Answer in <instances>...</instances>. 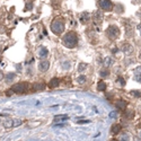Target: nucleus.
Here are the masks:
<instances>
[{"label":"nucleus","mask_w":141,"mask_h":141,"mask_svg":"<svg viewBox=\"0 0 141 141\" xmlns=\"http://www.w3.org/2000/svg\"><path fill=\"white\" fill-rule=\"evenodd\" d=\"M62 42H63L64 46L69 49H73L78 44V36L73 32L67 33L63 36V38H62Z\"/></svg>","instance_id":"obj_1"},{"label":"nucleus","mask_w":141,"mask_h":141,"mask_svg":"<svg viewBox=\"0 0 141 141\" xmlns=\"http://www.w3.org/2000/svg\"><path fill=\"white\" fill-rule=\"evenodd\" d=\"M51 31L52 33H54L55 35H60L62 32L64 31V21L62 18L58 17L55 18L53 21H52V24H51Z\"/></svg>","instance_id":"obj_2"},{"label":"nucleus","mask_w":141,"mask_h":141,"mask_svg":"<svg viewBox=\"0 0 141 141\" xmlns=\"http://www.w3.org/2000/svg\"><path fill=\"white\" fill-rule=\"evenodd\" d=\"M106 34H107V36H108V38H111V40H115V38H117L119 36H120V29H119V27L117 26L111 25V26L107 27Z\"/></svg>","instance_id":"obj_3"},{"label":"nucleus","mask_w":141,"mask_h":141,"mask_svg":"<svg viewBox=\"0 0 141 141\" xmlns=\"http://www.w3.org/2000/svg\"><path fill=\"white\" fill-rule=\"evenodd\" d=\"M11 89L14 90V93L16 94H24L25 91L28 89V84L27 83H20V84H17V85H14L11 87Z\"/></svg>","instance_id":"obj_4"},{"label":"nucleus","mask_w":141,"mask_h":141,"mask_svg":"<svg viewBox=\"0 0 141 141\" xmlns=\"http://www.w3.org/2000/svg\"><path fill=\"white\" fill-rule=\"evenodd\" d=\"M98 5L102 10L104 11H111L113 9V2L111 0H99Z\"/></svg>","instance_id":"obj_5"},{"label":"nucleus","mask_w":141,"mask_h":141,"mask_svg":"<svg viewBox=\"0 0 141 141\" xmlns=\"http://www.w3.org/2000/svg\"><path fill=\"white\" fill-rule=\"evenodd\" d=\"M103 17H104V15H103V13H102V11H99V10L95 11V13H94V15H93L94 23H95V24H97V25H99L102 21H103Z\"/></svg>","instance_id":"obj_6"},{"label":"nucleus","mask_w":141,"mask_h":141,"mask_svg":"<svg viewBox=\"0 0 141 141\" xmlns=\"http://www.w3.org/2000/svg\"><path fill=\"white\" fill-rule=\"evenodd\" d=\"M49 67H50V62L49 61H41L38 64V70L41 72H45L49 70Z\"/></svg>","instance_id":"obj_7"},{"label":"nucleus","mask_w":141,"mask_h":141,"mask_svg":"<svg viewBox=\"0 0 141 141\" xmlns=\"http://www.w3.org/2000/svg\"><path fill=\"white\" fill-rule=\"evenodd\" d=\"M122 51L124 52L125 54H131L133 52V46L131 45V44H129V43H124L122 45Z\"/></svg>","instance_id":"obj_8"},{"label":"nucleus","mask_w":141,"mask_h":141,"mask_svg":"<svg viewBox=\"0 0 141 141\" xmlns=\"http://www.w3.org/2000/svg\"><path fill=\"white\" fill-rule=\"evenodd\" d=\"M79 18H80V21H81L83 24H86V23L89 20V18H90V15H89V13H87V11H84V13H81Z\"/></svg>","instance_id":"obj_9"},{"label":"nucleus","mask_w":141,"mask_h":141,"mask_svg":"<svg viewBox=\"0 0 141 141\" xmlns=\"http://www.w3.org/2000/svg\"><path fill=\"white\" fill-rule=\"evenodd\" d=\"M59 85H60V80L58 78H52L50 80V83H49V87L50 88H56Z\"/></svg>","instance_id":"obj_10"},{"label":"nucleus","mask_w":141,"mask_h":141,"mask_svg":"<svg viewBox=\"0 0 141 141\" xmlns=\"http://www.w3.org/2000/svg\"><path fill=\"white\" fill-rule=\"evenodd\" d=\"M126 105H128V103L125 101H117L116 103H115V106H116L119 109H121V111H123V109L126 107Z\"/></svg>","instance_id":"obj_11"},{"label":"nucleus","mask_w":141,"mask_h":141,"mask_svg":"<svg viewBox=\"0 0 141 141\" xmlns=\"http://www.w3.org/2000/svg\"><path fill=\"white\" fill-rule=\"evenodd\" d=\"M113 63H114V60H113L112 56H106L104 59V62H103L104 67H111Z\"/></svg>","instance_id":"obj_12"},{"label":"nucleus","mask_w":141,"mask_h":141,"mask_svg":"<svg viewBox=\"0 0 141 141\" xmlns=\"http://www.w3.org/2000/svg\"><path fill=\"white\" fill-rule=\"evenodd\" d=\"M45 88V85L44 84H34L33 85V90H35V91H40V90H43Z\"/></svg>","instance_id":"obj_13"},{"label":"nucleus","mask_w":141,"mask_h":141,"mask_svg":"<svg viewBox=\"0 0 141 141\" xmlns=\"http://www.w3.org/2000/svg\"><path fill=\"white\" fill-rule=\"evenodd\" d=\"M121 129H122V126H121L120 124H115L112 126V133L113 134H117V133L121 131Z\"/></svg>","instance_id":"obj_14"},{"label":"nucleus","mask_w":141,"mask_h":141,"mask_svg":"<svg viewBox=\"0 0 141 141\" xmlns=\"http://www.w3.org/2000/svg\"><path fill=\"white\" fill-rule=\"evenodd\" d=\"M86 80H87V78H86V76H84V75L78 76L77 77V83L79 84V85H84V84L86 83Z\"/></svg>","instance_id":"obj_15"},{"label":"nucleus","mask_w":141,"mask_h":141,"mask_svg":"<svg viewBox=\"0 0 141 141\" xmlns=\"http://www.w3.org/2000/svg\"><path fill=\"white\" fill-rule=\"evenodd\" d=\"M97 89H98L99 91H105V89H106V84L104 83V81H99L98 85H97Z\"/></svg>","instance_id":"obj_16"},{"label":"nucleus","mask_w":141,"mask_h":141,"mask_svg":"<svg viewBox=\"0 0 141 141\" xmlns=\"http://www.w3.org/2000/svg\"><path fill=\"white\" fill-rule=\"evenodd\" d=\"M3 126L7 129L9 128H14V120H7L3 122Z\"/></svg>","instance_id":"obj_17"},{"label":"nucleus","mask_w":141,"mask_h":141,"mask_svg":"<svg viewBox=\"0 0 141 141\" xmlns=\"http://www.w3.org/2000/svg\"><path fill=\"white\" fill-rule=\"evenodd\" d=\"M68 119H69L68 115H55V116H54V120H55V121H58V120L66 121V120H68Z\"/></svg>","instance_id":"obj_18"},{"label":"nucleus","mask_w":141,"mask_h":141,"mask_svg":"<svg viewBox=\"0 0 141 141\" xmlns=\"http://www.w3.org/2000/svg\"><path fill=\"white\" fill-rule=\"evenodd\" d=\"M38 53H40V56L41 58H45L46 55H48V50H46L45 48H41V50H40V52H38Z\"/></svg>","instance_id":"obj_19"},{"label":"nucleus","mask_w":141,"mask_h":141,"mask_svg":"<svg viewBox=\"0 0 141 141\" xmlns=\"http://www.w3.org/2000/svg\"><path fill=\"white\" fill-rule=\"evenodd\" d=\"M15 73H8V75L6 76V80H7V83H11L14 79H15Z\"/></svg>","instance_id":"obj_20"},{"label":"nucleus","mask_w":141,"mask_h":141,"mask_svg":"<svg viewBox=\"0 0 141 141\" xmlns=\"http://www.w3.org/2000/svg\"><path fill=\"white\" fill-rule=\"evenodd\" d=\"M99 75H101V77H103V78H106V77H108V75H109V71H108V70H105V69H103L101 72H99Z\"/></svg>","instance_id":"obj_21"},{"label":"nucleus","mask_w":141,"mask_h":141,"mask_svg":"<svg viewBox=\"0 0 141 141\" xmlns=\"http://www.w3.org/2000/svg\"><path fill=\"white\" fill-rule=\"evenodd\" d=\"M133 115H134L133 111H126V112H124V116L126 117V119H132Z\"/></svg>","instance_id":"obj_22"},{"label":"nucleus","mask_w":141,"mask_h":141,"mask_svg":"<svg viewBox=\"0 0 141 141\" xmlns=\"http://www.w3.org/2000/svg\"><path fill=\"white\" fill-rule=\"evenodd\" d=\"M87 69V64L86 63H80L79 66H78V71L79 72H83L84 70Z\"/></svg>","instance_id":"obj_23"},{"label":"nucleus","mask_w":141,"mask_h":141,"mask_svg":"<svg viewBox=\"0 0 141 141\" xmlns=\"http://www.w3.org/2000/svg\"><path fill=\"white\" fill-rule=\"evenodd\" d=\"M134 80L141 83V72H134Z\"/></svg>","instance_id":"obj_24"},{"label":"nucleus","mask_w":141,"mask_h":141,"mask_svg":"<svg viewBox=\"0 0 141 141\" xmlns=\"http://www.w3.org/2000/svg\"><path fill=\"white\" fill-rule=\"evenodd\" d=\"M131 94H132L134 97H138V98L141 97V91H139V90H131Z\"/></svg>","instance_id":"obj_25"},{"label":"nucleus","mask_w":141,"mask_h":141,"mask_svg":"<svg viewBox=\"0 0 141 141\" xmlns=\"http://www.w3.org/2000/svg\"><path fill=\"white\" fill-rule=\"evenodd\" d=\"M116 81H117L119 84H120V86H125V80L123 79L122 77H119V78H117Z\"/></svg>","instance_id":"obj_26"},{"label":"nucleus","mask_w":141,"mask_h":141,"mask_svg":"<svg viewBox=\"0 0 141 141\" xmlns=\"http://www.w3.org/2000/svg\"><path fill=\"white\" fill-rule=\"evenodd\" d=\"M21 123H23V121H21V120H14V128L21 125Z\"/></svg>","instance_id":"obj_27"},{"label":"nucleus","mask_w":141,"mask_h":141,"mask_svg":"<svg viewBox=\"0 0 141 141\" xmlns=\"http://www.w3.org/2000/svg\"><path fill=\"white\" fill-rule=\"evenodd\" d=\"M63 69L64 70L70 69V62H63Z\"/></svg>","instance_id":"obj_28"},{"label":"nucleus","mask_w":141,"mask_h":141,"mask_svg":"<svg viewBox=\"0 0 141 141\" xmlns=\"http://www.w3.org/2000/svg\"><path fill=\"white\" fill-rule=\"evenodd\" d=\"M33 8V3L32 2H28L26 5V7H25V9H26V10H29V9H32Z\"/></svg>","instance_id":"obj_29"},{"label":"nucleus","mask_w":141,"mask_h":141,"mask_svg":"<svg viewBox=\"0 0 141 141\" xmlns=\"http://www.w3.org/2000/svg\"><path fill=\"white\" fill-rule=\"evenodd\" d=\"M79 124H85V123H89L90 121H88V120H81V121H77Z\"/></svg>","instance_id":"obj_30"},{"label":"nucleus","mask_w":141,"mask_h":141,"mask_svg":"<svg viewBox=\"0 0 141 141\" xmlns=\"http://www.w3.org/2000/svg\"><path fill=\"white\" fill-rule=\"evenodd\" d=\"M13 93H14V90H13V89H10V90L6 91V95H7V96H11V95H13Z\"/></svg>","instance_id":"obj_31"},{"label":"nucleus","mask_w":141,"mask_h":141,"mask_svg":"<svg viewBox=\"0 0 141 141\" xmlns=\"http://www.w3.org/2000/svg\"><path fill=\"white\" fill-rule=\"evenodd\" d=\"M2 79H3V72L0 70V81H1Z\"/></svg>","instance_id":"obj_32"},{"label":"nucleus","mask_w":141,"mask_h":141,"mask_svg":"<svg viewBox=\"0 0 141 141\" xmlns=\"http://www.w3.org/2000/svg\"><path fill=\"white\" fill-rule=\"evenodd\" d=\"M109 116H111V117H115V116H116V114H115V113H111V114H109Z\"/></svg>","instance_id":"obj_33"},{"label":"nucleus","mask_w":141,"mask_h":141,"mask_svg":"<svg viewBox=\"0 0 141 141\" xmlns=\"http://www.w3.org/2000/svg\"><path fill=\"white\" fill-rule=\"evenodd\" d=\"M112 52H113V53H116V52H117V49H116V48H113Z\"/></svg>","instance_id":"obj_34"},{"label":"nucleus","mask_w":141,"mask_h":141,"mask_svg":"<svg viewBox=\"0 0 141 141\" xmlns=\"http://www.w3.org/2000/svg\"><path fill=\"white\" fill-rule=\"evenodd\" d=\"M138 31H139V33L141 34V25H138Z\"/></svg>","instance_id":"obj_35"},{"label":"nucleus","mask_w":141,"mask_h":141,"mask_svg":"<svg viewBox=\"0 0 141 141\" xmlns=\"http://www.w3.org/2000/svg\"><path fill=\"white\" fill-rule=\"evenodd\" d=\"M139 58H140V60H141V52H140V54H139Z\"/></svg>","instance_id":"obj_36"}]
</instances>
